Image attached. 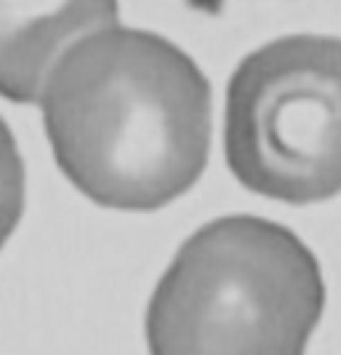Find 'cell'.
Segmentation results:
<instances>
[{
  "instance_id": "obj_1",
  "label": "cell",
  "mask_w": 341,
  "mask_h": 355,
  "mask_svg": "<svg viewBox=\"0 0 341 355\" xmlns=\"http://www.w3.org/2000/svg\"><path fill=\"white\" fill-rule=\"evenodd\" d=\"M211 83L168 37L107 27L48 72L43 128L59 171L102 209L158 211L208 166Z\"/></svg>"
},
{
  "instance_id": "obj_2",
  "label": "cell",
  "mask_w": 341,
  "mask_h": 355,
  "mask_svg": "<svg viewBox=\"0 0 341 355\" xmlns=\"http://www.w3.org/2000/svg\"><path fill=\"white\" fill-rule=\"evenodd\" d=\"M325 310L317 257L264 216L205 222L155 286L144 337L149 355H304Z\"/></svg>"
},
{
  "instance_id": "obj_3",
  "label": "cell",
  "mask_w": 341,
  "mask_h": 355,
  "mask_svg": "<svg viewBox=\"0 0 341 355\" xmlns=\"http://www.w3.org/2000/svg\"><path fill=\"white\" fill-rule=\"evenodd\" d=\"M224 155L256 196L291 206L341 193V37L288 35L232 72Z\"/></svg>"
},
{
  "instance_id": "obj_4",
  "label": "cell",
  "mask_w": 341,
  "mask_h": 355,
  "mask_svg": "<svg viewBox=\"0 0 341 355\" xmlns=\"http://www.w3.org/2000/svg\"><path fill=\"white\" fill-rule=\"evenodd\" d=\"M115 21L118 0H0V96L40 102L64 51Z\"/></svg>"
},
{
  "instance_id": "obj_5",
  "label": "cell",
  "mask_w": 341,
  "mask_h": 355,
  "mask_svg": "<svg viewBox=\"0 0 341 355\" xmlns=\"http://www.w3.org/2000/svg\"><path fill=\"white\" fill-rule=\"evenodd\" d=\"M27 203V174L11 125L0 118V249L11 241Z\"/></svg>"
}]
</instances>
